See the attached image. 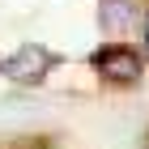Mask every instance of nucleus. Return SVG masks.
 Segmentation results:
<instances>
[{
	"label": "nucleus",
	"instance_id": "2",
	"mask_svg": "<svg viewBox=\"0 0 149 149\" xmlns=\"http://www.w3.org/2000/svg\"><path fill=\"white\" fill-rule=\"evenodd\" d=\"M51 68H56V51H47V47H38V43H22L9 60H4V77L26 81V85H38Z\"/></svg>",
	"mask_w": 149,
	"mask_h": 149
},
{
	"label": "nucleus",
	"instance_id": "5",
	"mask_svg": "<svg viewBox=\"0 0 149 149\" xmlns=\"http://www.w3.org/2000/svg\"><path fill=\"white\" fill-rule=\"evenodd\" d=\"M0 72H4V60H0Z\"/></svg>",
	"mask_w": 149,
	"mask_h": 149
},
{
	"label": "nucleus",
	"instance_id": "1",
	"mask_svg": "<svg viewBox=\"0 0 149 149\" xmlns=\"http://www.w3.org/2000/svg\"><path fill=\"white\" fill-rule=\"evenodd\" d=\"M98 81L115 85V90H128V85H141L145 81V51H136L132 43H102L90 56Z\"/></svg>",
	"mask_w": 149,
	"mask_h": 149
},
{
	"label": "nucleus",
	"instance_id": "3",
	"mask_svg": "<svg viewBox=\"0 0 149 149\" xmlns=\"http://www.w3.org/2000/svg\"><path fill=\"white\" fill-rule=\"evenodd\" d=\"M141 22V0H98V26L111 43H124Z\"/></svg>",
	"mask_w": 149,
	"mask_h": 149
},
{
	"label": "nucleus",
	"instance_id": "4",
	"mask_svg": "<svg viewBox=\"0 0 149 149\" xmlns=\"http://www.w3.org/2000/svg\"><path fill=\"white\" fill-rule=\"evenodd\" d=\"M141 51H145V60H149V9H145V17H141Z\"/></svg>",
	"mask_w": 149,
	"mask_h": 149
}]
</instances>
